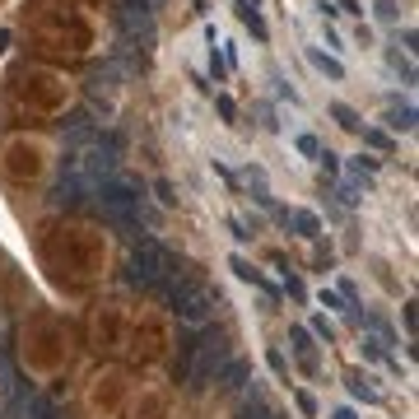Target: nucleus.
<instances>
[{
    "instance_id": "25",
    "label": "nucleus",
    "mask_w": 419,
    "mask_h": 419,
    "mask_svg": "<svg viewBox=\"0 0 419 419\" xmlns=\"http://www.w3.org/2000/svg\"><path fill=\"white\" fill-rule=\"evenodd\" d=\"M210 75H214V84H219V79L229 75V61H224V56L214 52V47H210Z\"/></svg>"
},
{
    "instance_id": "28",
    "label": "nucleus",
    "mask_w": 419,
    "mask_h": 419,
    "mask_svg": "<svg viewBox=\"0 0 419 419\" xmlns=\"http://www.w3.org/2000/svg\"><path fill=\"white\" fill-rule=\"evenodd\" d=\"M335 196H340L345 205H359V200H364V187H350V182H345V187L335 191Z\"/></svg>"
},
{
    "instance_id": "27",
    "label": "nucleus",
    "mask_w": 419,
    "mask_h": 419,
    "mask_svg": "<svg viewBox=\"0 0 419 419\" xmlns=\"http://www.w3.org/2000/svg\"><path fill=\"white\" fill-rule=\"evenodd\" d=\"M154 191H159V200H163V205H177V191H173V182H168V177H159Z\"/></svg>"
},
{
    "instance_id": "16",
    "label": "nucleus",
    "mask_w": 419,
    "mask_h": 419,
    "mask_svg": "<svg viewBox=\"0 0 419 419\" xmlns=\"http://www.w3.org/2000/svg\"><path fill=\"white\" fill-rule=\"evenodd\" d=\"M10 396H19V382H14V368H10V359L0 354V406H5Z\"/></svg>"
},
{
    "instance_id": "36",
    "label": "nucleus",
    "mask_w": 419,
    "mask_h": 419,
    "mask_svg": "<svg viewBox=\"0 0 419 419\" xmlns=\"http://www.w3.org/2000/svg\"><path fill=\"white\" fill-rule=\"evenodd\" d=\"M354 42H359V47H368V42H373V28H368V23H359V33H354Z\"/></svg>"
},
{
    "instance_id": "3",
    "label": "nucleus",
    "mask_w": 419,
    "mask_h": 419,
    "mask_svg": "<svg viewBox=\"0 0 419 419\" xmlns=\"http://www.w3.org/2000/svg\"><path fill=\"white\" fill-rule=\"evenodd\" d=\"M233 359V350H229V335L224 331H214V335H205V340H196V354H191V368H187V386L191 391H200V386H210L214 377H219V368Z\"/></svg>"
},
{
    "instance_id": "26",
    "label": "nucleus",
    "mask_w": 419,
    "mask_h": 419,
    "mask_svg": "<svg viewBox=\"0 0 419 419\" xmlns=\"http://www.w3.org/2000/svg\"><path fill=\"white\" fill-rule=\"evenodd\" d=\"M298 154L317 159V154H321V140H317V135H298Z\"/></svg>"
},
{
    "instance_id": "21",
    "label": "nucleus",
    "mask_w": 419,
    "mask_h": 419,
    "mask_svg": "<svg viewBox=\"0 0 419 419\" xmlns=\"http://www.w3.org/2000/svg\"><path fill=\"white\" fill-rule=\"evenodd\" d=\"M317 303H321V308H331V312H350V303H345V298L335 294V289H321ZM350 317H354V312H350Z\"/></svg>"
},
{
    "instance_id": "22",
    "label": "nucleus",
    "mask_w": 419,
    "mask_h": 419,
    "mask_svg": "<svg viewBox=\"0 0 419 419\" xmlns=\"http://www.w3.org/2000/svg\"><path fill=\"white\" fill-rule=\"evenodd\" d=\"M308 331L317 335V340H326V345L335 340V326H331V321H326V317H312V321H308Z\"/></svg>"
},
{
    "instance_id": "2",
    "label": "nucleus",
    "mask_w": 419,
    "mask_h": 419,
    "mask_svg": "<svg viewBox=\"0 0 419 419\" xmlns=\"http://www.w3.org/2000/svg\"><path fill=\"white\" fill-rule=\"evenodd\" d=\"M93 196H98V214L112 229L135 233V224H140V191H135L131 182H108V187H98Z\"/></svg>"
},
{
    "instance_id": "12",
    "label": "nucleus",
    "mask_w": 419,
    "mask_h": 419,
    "mask_svg": "<svg viewBox=\"0 0 419 419\" xmlns=\"http://www.w3.org/2000/svg\"><path fill=\"white\" fill-rule=\"evenodd\" d=\"M214 382L233 386V391H243V386L252 382V364H243V359H229V364L219 368V377H214Z\"/></svg>"
},
{
    "instance_id": "6",
    "label": "nucleus",
    "mask_w": 419,
    "mask_h": 419,
    "mask_svg": "<svg viewBox=\"0 0 419 419\" xmlns=\"http://www.w3.org/2000/svg\"><path fill=\"white\" fill-rule=\"evenodd\" d=\"M117 28H122V38L149 47L154 42V10H149L144 0H122V5H117Z\"/></svg>"
},
{
    "instance_id": "23",
    "label": "nucleus",
    "mask_w": 419,
    "mask_h": 419,
    "mask_svg": "<svg viewBox=\"0 0 419 419\" xmlns=\"http://www.w3.org/2000/svg\"><path fill=\"white\" fill-rule=\"evenodd\" d=\"M373 14H377V19H382V23H396V0H377V5H373Z\"/></svg>"
},
{
    "instance_id": "35",
    "label": "nucleus",
    "mask_w": 419,
    "mask_h": 419,
    "mask_svg": "<svg viewBox=\"0 0 419 419\" xmlns=\"http://www.w3.org/2000/svg\"><path fill=\"white\" fill-rule=\"evenodd\" d=\"M340 14H354V19H364V5H359V0H340Z\"/></svg>"
},
{
    "instance_id": "9",
    "label": "nucleus",
    "mask_w": 419,
    "mask_h": 419,
    "mask_svg": "<svg viewBox=\"0 0 419 419\" xmlns=\"http://www.w3.org/2000/svg\"><path fill=\"white\" fill-rule=\"evenodd\" d=\"M280 224L298 229V238H321V219L312 210H280Z\"/></svg>"
},
{
    "instance_id": "17",
    "label": "nucleus",
    "mask_w": 419,
    "mask_h": 419,
    "mask_svg": "<svg viewBox=\"0 0 419 419\" xmlns=\"http://www.w3.org/2000/svg\"><path fill=\"white\" fill-rule=\"evenodd\" d=\"M331 117L345 126V131H364V122H359V112H354L350 103H331Z\"/></svg>"
},
{
    "instance_id": "29",
    "label": "nucleus",
    "mask_w": 419,
    "mask_h": 419,
    "mask_svg": "<svg viewBox=\"0 0 419 419\" xmlns=\"http://www.w3.org/2000/svg\"><path fill=\"white\" fill-rule=\"evenodd\" d=\"M214 108H219V117H224V122H233V117H238V108H233V98H229V93H219V98H214Z\"/></svg>"
},
{
    "instance_id": "19",
    "label": "nucleus",
    "mask_w": 419,
    "mask_h": 419,
    "mask_svg": "<svg viewBox=\"0 0 419 419\" xmlns=\"http://www.w3.org/2000/svg\"><path fill=\"white\" fill-rule=\"evenodd\" d=\"M265 364H270V373H275L280 382H289V359H285V354L275 350V345H270V350H265Z\"/></svg>"
},
{
    "instance_id": "10",
    "label": "nucleus",
    "mask_w": 419,
    "mask_h": 419,
    "mask_svg": "<svg viewBox=\"0 0 419 419\" xmlns=\"http://www.w3.org/2000/svg\"><path fill=\"white\" fill-rule=\"evenodd\" d=\"M233 10H238V19L252 28V38L256 42H265L270 38V28H265V19H261V10H256V0H233Z\"/></svg>"
},
{
    "instance_id": "4",
    "label": "nucleus",
    "mask_w": 419,
    "mask_h": 419,
    "mask_svg": "<svg viewBox=\"0 0 419 419\" xmlns=\"http://www.w3.org/2000/svg\"><path fill=\"white\" fill-rule=\"evenodd\" d=\"M173 256H168V247L163 243H154V238H144V243H135V252H131V261H126V280L131 285H140V289H154L159 280L173 270Z\"/></svg>"
},
{
    "instance_id": "18",
    "label": "nucleus",
    "mask_w": 419,
    "mask_h": 419,
    "mask_svg": "<svg viewBox=\"0 0 419 419\" xmlns=\"http://www.w3.org/2000/svg\"><path fill=\"white\" fill-rule=\"evenodd\" d=\"M247 187H252V196L261 200V205H275L270 191H265V173H261V168H247Z\"/></svg>"
},
{
    "instance_id": "11",
    "label": "nucleus",
    "mask_w": 419,
    "mask_h": 419,
    "mask_svg": "<svg viewBox=\"0 0 419 419\" xmlns=\"http://www.w3.org/2000/svg\"><path fill=\"white\" fill-rule=\"evenodd\" d=\"M229 270L238 280H247V285H256V289H265V294H275V285H270V280L261 275V270H256L252 261H247V256H229Z\"/></svg>"
},
{
    "instance_id": "5",
    "label": "nucleus",
    "mask_w": 419,
    "mask_h": 419,
    "mask_svg": "<svg viewBox=\"0 0 419 419\" xmlns=\"http://www.w3.org/2000/svg\"><path fill=\"white\" fill-rule=\"evenodd\" d=\"M214 303H219V294L191 280V285L173 298V317H177V326H182V331H205L210 321H214Z\"/></svg>"
},
{
    "instance_id": "8",
    "label": "nucleus",
    "mask_w": 419,
    "mask_h": 419,
    "mask_svg": "<svg viewBox=\"0 0 419 419\" xmlns=\"http://www.w3.org/2000/svg\"><path fill=\"white\" fill-rule=\"evenodd\" d=\"M238 419H275V410L265 406V396H261V386H256V377L243 386V406H238Z\"/></svg>"
},
{
    "instance_id": "30",
    "label": "nucleus",
    "mask_w": 419,
    "mask_h": 419,
    "mask_svg": "<svg viewBox=\"0 0 419 419\" xmlns=\"http://www.w3.org/2000/svg\"><path fill=\"white\" fill-rule=\"evenodd\" d=\"M229 233L238 238V243H247V238H252V233H247V224L238 219V214H229Z\"/></svg>"
},
{
    "instance_id": "20",
    "label": "nucleus",
    "mask_w": 419,
    "mask_h": 419,
    "mask_svg": "<svg viewBox=\"0 0 419 419\" xmlns=\"http://www.w3.org/2000/svg\"><path fill=\"white\" fill-rule=\"evenodd\" d=\"M386 61H391V70H396L406 84H415V66H410V56H401V52H386Z\"/></svg>"
},
{
    "instance_id": "32",
    "label": "nucleus",
    "mask_w": 419,
    "mask_h": 419,
    "mask_svg": "<svg viewBox=\"0 0 419 419\" xmlns=\"http://www.w3.org/2000/svg\"><path fill=\"white\" fill-rule=\"evenodd\" d=\"M364 354H368V359H377V364H386V350H382V340H364Z\"/></svg>"
},
{
    "instance_id": "7",
    "label": "nucleus",
    "mask_w": 419,
    "mask_h": 419,
    "mask_svg": "<svg viewBox=\"0 0 419 419\" xmlns=\"http://www.w3.org/2000/svg\"><path fill=\"white\" fill-rule=\"evenodd\" d=\"M289 345H294V359H298V368L308 377H317V345H312V331L308 326H289Z\"/></svg>"
},
{
    "instance_id": "33",
    "label": "nucleus",
    "mask_w": 419,
    "mask_h": 419,
    "mask_svg": "<svg viewBox=\"0 0 419 419\" xmlns=\"http://www.w3.org/2000/svg\"><path fill=\"white\" fill-rule=\"evenodd\" d=\"M359 135H364V140H368V144H373V149H391V140H386V135H382V131H359Z\"/></svg>"
},
{
    "instance_id": "37",
    "label": "nucleus",
    "mask_w": 419,
    "mask_h": 419,
    "mask_svg": "<svg viewBox=\"0 0 419 419\" xmlns=\"http://www.w3.org/2000/svg\"><path fill=\"white\" fill-rule=\"evenodd\" d=\"M331 419H359V415H354L350 406H340V410H331Z\"/></svg>"
},
{
    "instance_id": "1",
    "label": "nucleus",
    "mask_w": 419,
    "mask_h": 419,
    "mask_svg": "<svg viewBox=\"0 0 419 419\" xmlns=\"http://www.w3.org/2000/svg\"><path fill=\"white\" fill-rule=\"evenodd\" d=\"M112 168H117V140H108V135H93V140L66 149L61 187H56V205H79L84 196H93L98 187H108Z\"/></svg>"
},
{
    "instance_id": "15",
    "label": "nucleus",
    "mask_w": 419,
    "mask_h": 419,
    "mask_svg": "<svg viewBox=\"0 0 419 419\" xmlns=\"http://www.w3.org/2000/svg\"><path fill=\"white\" fill-rule=\"evenodd\" d=\"M350 396H354V401H364V406H377V401H382L368 373H350Z\"/></svg>"
},
{
    "instance_id": "34",
    "label": "nucleus",
    "mask_w": 419,
    "mask_h": 419,
    "mask_svg": "<svg viewBox=\"0 0 419 419\" xmlns=\"http://www.w3.org/2000/svg\"><path fill=\"white\" fill-rule=\"evenodd\" d=\"M285 289H289V298H298V303H303V298H308V289L298 285V280H294V275H285Z\"/></svg>"
},
{
    "instance_id": "13",
    "label": "nucleus",
    "mask_w": 419,
    "mask_h": 419,
    "mask_svg": "<svg viewBox=\"0 0 419 419\" xmlns=\"http://www.w3.org/2000/svg\"><path fill=\"white\" fill-rule=\"evenodd\" d=\"M308 61H312V70H317V75L335 79V84H340V79H345V66H340V61H335V56H326V52H321V47H308Z\"/></svg>"
},
{
    "instance_id": "14",
    "label": "nucleus",
    "mask_w": 419,
    "mask_h": 419,
    "mask_svg": "<svg viewBox=\"0 0 419 419\" xmlns=\"http://www.w3.org/2000/svg\"><path fill=\"white\" fill-rule=\"evenodd\" d=\"M386 126L401 131V135H410L415 131V103H391V108H386Z\"/></svg>"
},
{
    "instance_id": "24",
    "label": "nucleus",
    "mask_w": 419,
    "mask_h": 419,
    "mask_svg": "<svg viewBox=\"0 0 419 419\" xmlns=\"http://www.w3.org/2000/svg\"><path fill=\"white\" fill-rule=\"evenodd\" d=\"M294 406H298V415H317V401H312V391H294Z\"/></svg>"
},
{
    "instance_id": "38",
    "label": "nucleus",
    "mask_w": 419,
    "mask_h": 419,
    "mask_svg": "<svg viewBox=\"0 0 419 419\" xmlns=\"http://www.w3.org/2000/svg\"><path fill=\"white\" fill-rule=\"evenodd\" d=\"M144 5H149V10H154V5H163V0H144Z\"/></svg>"
},
{
    "instance_id": "31",
    "label": "nucleus",
    "mask_w": 419,
    "mask_h": 419,
    "mask_svg": "<svg viewBox=\"0 0 419 419\" xmlns=\"http://www.w3.org/2000/svg\"><path fill=\"white\" fill-rule=\"evenodd\" d=\"M317 159H321V168H326V173H331V177L340 173V154H331V149H321Z\"/></svg>"
}]
</instances>
